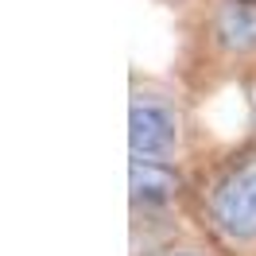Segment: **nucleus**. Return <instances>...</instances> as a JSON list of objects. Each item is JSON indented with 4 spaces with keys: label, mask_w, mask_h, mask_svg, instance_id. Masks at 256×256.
Masks as SVG:
<instances>
[{
    "label": "nucleus",
    "mask_w": 256,
    "mask_h": 256,
    "mask_svg": "<svg viewBox=\"0 0 256 256\" xmlns=\"http://www.w3.org/2000/svg\"><path fill=\"white\" fill-rule=\"evenodd\" d=\"M186 214L218 256H256V136L194 171Z\"/></svg>",
    "instance_id": "nucleus-1"
},
{
    "label": "nucleus",
    "mask_w": 256,
    "mask_h": 256,
    "mask_svg": "<svg viewBox=\"0 0 256 256\" xmlns=\"http://www.w3.org/2000/svg\"><path fill=\"white\" fill-rule=\"evenodd\" d=\"M186 148V112L171 90L156 82H132L128 101V152L132 160L175 163Z\"/></svg>",
    "instance_id": "nucleus-2"
},
{
    "label": "nucleus",
    "mask_w": 256,
    "mask_h": 256,
    "mask_svg": "<svg viewBox=\"0 0 256 256\" xmlns=\"http://www.w3.org/2000/svg\"><path fill=\"white\" fill-rule=\"evenodd\" d=\"M206 47L222 58H252L256 54V0H214L206 20Z\"/></svg>",
    "instance_id": "nucleus-3"
},
{
    "label": "nucleus",
    "mask_w": 256,
    "mask_h": 256,
    "mask_svg": "<svg viewBox=\"0 0 256 256\" xmlns=\"http://www.w3.org/2000/svg\"><path fill=\"white\" fill-rule=\"evenodd\" d=\"M128 190H132V210L140 214H163L175 202L186 206L190 194V175L175 163H152V160H132L128 163Z\"/></svg>",
    "instance_id": "nucleus-4"
},
{
    "label": "nucleus",
    "mask_w": 256,
    "mask_h": 256,
    "mask_svg": "<svg viewBox=\"0 0 256 256\" xmlns=\"http://www.w3.org/2000/svg\"><path fill=\"white\" fill-rule=\"evenodd\" d=\"M144 256H218L210 244H163V248H152Z\"/></svg>",
    "instance_id": "nucleus-5"
},
{
    "label": "nucleus",
    "mask_w": 256,
    "mask_h": 256,
    "mask_svg": "<svg viewBox=\"0 0 256 256\" xmlns=\"http://www.w3.org/2000/svg\"><path fill=\"white\" fill-rule=\"evenodd\" d=\"M252 101H256V94H252Z\"/></svg>",
    "instance_id": "nucleus-6"
}]
</instances>
